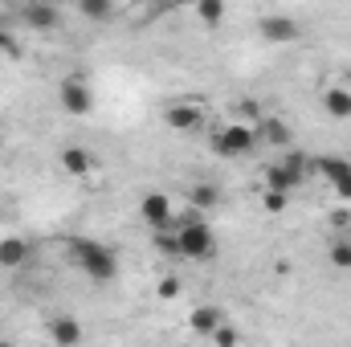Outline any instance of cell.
<instances>
[{
    "label": "cell",
    "mask_w": 351,
    "mask_h": 347,
    "mask_svg": "<svg viewBox=\"0 0 351 347\" xmlns=\"http://www.w3.org/2000/svg\"><path fill=\"white\" fill-rule=\"evenodd\" d=\"M315 168L327 176V184L339 192V200H351V164L348 160H339V156H323V160H315Z\"/></svg>",
    "instance_id": "7"
},
{
    "label": "cell",
    "mask_w": 351,
    "mask_h": 347,
    "mask_svg": "<svg viewBox=\"0 0 351 347\" xmlns=\"http://www.w3.org/2000/svg\"><path fill=\"white\" fill-rule=\"evenodd\" d=\"M233 123H241V127H258V123H262V106H258L254 98L233 102Z\"/></svg>",
    "instance_id": "17"
},
{
    "label": "cell",
    "mask_w": 351,
    "mask_h": 347,
    "mask_svg": "<svg viewBox=\"0 0 351 347\" xmlns=\"http://www.w3.org/2000/svg\"><path fill=\"white\" fill-rule=\"evenodd\" d=\"M45 331H49V339L58 347H78L82 344V323H78L74 315H53V319L45 323Z\"/></svg>",
    "instance_id": "8"
},
{
    "label": "cell",
    "mask_w": 351,
    "mask_h": 347,
    "mask_svg": "<svg viewBox=\"0 0 351 347\" xmlns=\"http://www.w3.org/2000/svg\"><path fill=\"white\" fill-rule=\"evenodd\" d=\"M62 172H66V176L94 172V156H90L86 147H66V152H62Z\"/></svg>",
    "instance_id": "15"
},
{
    "label": "cell",
    "mask_w": 351,
    "mask_h": 347,
    "mask_svg": "<svg viewBox=\"0 0 351 347\" xmlns=\"http://www.w3.org/2000/svg\"><path fill=\"white\" fill-rule=\"evenodd\" d=\"M213 344L217 347H241V331H237L233 323H221V327L213 331Z\"/></svg>",
    "instance_id": "21"
},
{
    "label": "cell",
    "mask_w": 351,
    "mask_h": 347,
    "mask_svg": "<svg viewBox=\"0 0 351 347\" xmlns=\"http://www.w3.org/2000/svg\"><path fill=\"white\" fill-rule=\"evenodd\" d=\"M25 261H29V241H21V237L0 241V270H21Z\"/></svg>",
    "instance_id": "14"
},
{
    "label": "cell",
    "mask_w": 351,
    "mask_h": 347,
    "mask_svg": "<svg viewBox=\"0 0 351 347\" xmlns=\"http://www.w3.org/2000/svg\"><path fill=\"white\" fill-rule=\"evenodd\" d=\"M180 294H184V282H180V278H164V282H160V298H164V302H172Z\"/></svg>",
    "instance_id": "24"
},
{
    "label": "cell",
    "mask_w": 351,
    "mask_h": 347,
    "mask_svg": "<svg viewBox=\"0 0 351 347\" xmlns=\"http://www.w3.org/2000/svg\"><path fill=\"white\" fill-rule=\"evenodd\" d=\"M282 164H286L294 176H302V180H306V172H311V160H306L302 152H286V156H282Z\"/></svg>",
    "instance_id": "22"
},
{
    "label": "cell",
    "mask_w": 351,
    "mask_h": 347,
    "mask_svg": "<svg viewBox=\"0 0 351 347\" xmlns=\"http://www.w3.org/2000/svg\"><path fill=\"white\" fill-rule=\"evenodd\" d=\"M221 323H225V315H221L217 307H196V311L188 315V327H192L200 339H213V331H217Z\"/></svg>",
    "instance_id": "13"
},
{
    "label": "cell",
    "mask_w": 351,
    "mask_h": 347,
    "mask_svg": "<svg viewBox=\"0 0 351 347\" xmlns=\"http://www.w3.org/2000/svg\"><path fill=\"white\" fill-rule=\"evenodd\" d=\"M21 21H25L29 29H37V33H45V29H58V21H62V12H58L53 4H25V8H21Z\"/></svg>",
    "instance_id": "11"
},
{
    "label": "cell",
    "mask_w": 351,
    "mask_h": 347,
    "mask_svg": "<svg viewBox=\"0 0 351 347\" xmlns=\"http://www.w3.org/2000/svg\"><path fill=\"white\" fill-rule=\"evenodd\" d=\"M164 123L180 131V135H196L200 127H204V110L196 106V102H172L168 110H164Z\"/></svg>",
    "instance_id": "6"
},
{
    "label": "cell",
    "mask_w": 351,
    "mask_h": 347,
    "mask_svg": "<svg viewBox=\"0 0 351 347\" xmlns=\"http://www.w3.org/2000/svg\"><path fill=\"white\" fill-rule=\"evenodd\" d=\"M66 254H70V261H74L82 274H90L94 282H110V278L119 274L114 250L102 246V241H94V237H74V241H66Z\"/></svg>",
    "instance_id": "1"
},
{
    "label": "cell",
    "mask_w": 351,
    "mask_h": 347,
    "mask_svg": "<svg viewBox=\"0 0 351 347\" xmlns=\"http://www.w3.org/2000/svg\"><path fill=\"white\" fill-rule=\"evenodd\" d=\"M139 217L156 229V233H164V229H172L176 217H172V200L164 196V192H147L143 200H139Z\"/></svg>",
    "instance_id": "5"
},
{
    "label": "cell",
    "mask_w": 351,
    "mask_h": 347,
    "mask_svg": "<svg viewBox=\"0 0 351 347\" xmlns=\"http://www.w3.org/2000/svg\"><path fill=\"white\" fill-rule=\"evenodd\" d=\"M213 147H217V156H229V160H241V156H250V152L258 147V135H254V127H241V123H229V127H221V131L213 135Z\"/></svg>",
    "instance_id": "3"
},
{
    "label": "cell",
    "mask_w": 351,
    "mask_h": 347,
    "mask_svg": "<svg viewBox=\"0 0 351 347\" xmlns=\"http://www.w3.org/2000/svg\"><path fill=\"white\" fill-rule=\"evenodd\" d=\"M298 33H302V25L294 21V16H262V37L265 41H278V45H286V41H298Z\"/></svg>",
    "instance_id": "10"
},
{
    "label": "cell",
    "mask_w": 351,
    "mask_h": 347,
    "mask_svg": "<svg viewBox=\"0 0 351 347\" xmlns=\"http://www.w3.org/2000/svg\"><path fill=\"white\" fill-rule=\"evenodd\" d=\"M0 347H12V344H0Z\"/></svg>",
    "instance_id": "27"
},
{
    "label": "cell",
    "mask_w": 351,
    "mask_h": 347,
    "mask_svg": "<svg viewBox=\"0 0 351 347\" xmlns=\"http://www.w3.org/2000/svg\"><path fill=\"white\" fill-rule=\"evenodd\" d=\"M58 98H62V110H66V115H90V110H94V94H90L86 78H78V74H70V78L58 86Z\"/></svg>",
    "instance_id": "4"
},
{
    "label": "cell",
    "mask_w": 351,
    "mask_h": 347,
    "mask_svg": "<svg viewBox=\"0 0 351 347\" xmlns=\"http://www.w3.org/2000/svg\"><path fill=\"white\" fill-rule=\"evenodd\" d=\"M0 53H16V41H12L4 29H0Z\"/></svg>",
    "instance_id": "26"
},
{
    "label": "cell",
    "mask_w": 351,
    "mask_h": 347,
    "mask_svg": "<svg viewBox=\"0 0 351 347\" xmlns=\"http://www.w3.org/2000/svg\"><path fill=\"white\" fill-rule=\"evenodd\" d=\"M217 254V237L208 229V221L200 217H188L176 225V258H188V261H208Z\"/></svg>",
    "instance_id": "2"
},
{
    "label": "cell",
    "mask_w": 351,
    "mask_h": 347,
    "mask_svg": "<svg viewBox=\"0 0 351 347\" xmlns=\"http://www.w3.org/2000/svg\"><path fill=\"white\" fill-rule=\"evenodd\" d=\"M323 110L331 115V119H351V90H327L323 94Z\"/></svg>",
    "instance_id": "16"
},
{
    "label": "cell",
    "mask_w": 351,
    "mask_h": 347,
    "mask_svg": "<svg viewBox=\"0 0 351 347\" xmlns=\"http://www.w3.org/2000/svg\"><path fill=\"white\" fill-rule=\"evenodd\" d=\"M196 16H200L204 25H221V21H225V4H221V0H200V4H196Z\"/></svg>",
    "instance_id": "20"
},
{
    "label": "cell",
    "mask_w": 351,
    "mask_h": 347,
    "mask_svg": "<svg viewBox=\"0 0 351 347\" xmlns=\"http://www.w3.org/2000/svg\"><path fill=\"white\" fill-rule=\"evenodd\" d=\"M286 200H290V196H278V192H265V196H262V208H265V213H282V208H286Z\"/></svg>",
    "instance_id": "25"
},
{
    "label": "cell",
    "mask_w": 351,
    "mask_h": 347,
    "mask_svg": "<svg viewBox=\"0 0 351 347\" xmlns=\"http://www.w3.org/2000/svg\"><path fill=\"white\" fill-rule=\"evenodd\" d=\"M254 135H258V143H269V147H290V139H294L290 123L274 119V115H262V123L254 127Z\"/></svg>",
    "instance_id": "9"
},
{
    "label": "cell",
    "mask_w": 351,
    "mask_h": 347,
    "mask_svg": "<svg viewBox=\"0 0 351 347\" xmlns=\"http://www.w3.org/2000/svg\"><path fill=\"white\" fill-rule=\"evenodd\" d=\"M331 261H335L339 270H351V241H335V246H331Z\"/></svg>",
    "instance_id": "23"
},
{
    "label": "cell",
    "mask_w": 351,
    "mask_h": 347,
    "mask_svg": "<svg viewBox=\"0 0 351 347\" xmlns=\"http://www.w3.org/2000/svg\"><path fill=\"white\" fill-rule=\"evenodd\" d=\"M298 184H302V176H294L290 168H286V164H282V160L265 168V192H278V196H290V192H294Z\"/></svg>",
    "instance_id": "12"
},
{
    "label": "cell",
    "mask_w": 351,
    "mask_h": 347,
    "mask_svg": "<svg viewBox=\"0 0 351 347\" xmlns=\"http://www.w3.org/2000/svg\"><path fill=\"white\" fill-rule=\"evenodd\" d=\"M348 164H351V160H348Z\"/></svg>",
    "instance_id": "28"
},
{
    "label": "cell",
    "mask_w": 351,
    "mask_h": 347,
    "mask_svg": "<svg viewBox=\"0 0 351 347\" xmlns=\"http://www.w3.org/2000/svg\"><path fill=\"white\" fill-rule=\"evenodd\" d=\"M78 12L90 16V21H110V0H78Z\"/></svg>",
    "instance_id": "19"
},
{
    "label": "cell",
    "mask_w": 351,
    "mask_h": 347,
    "mask_svg": "<svg viewBox=\"0 0 351 347\" xmlns=\"http://www.w3.org/2000/svg\"><path fill=\"white\" fill-rule=\"evenodd\" d=\"M188 200H192V208H213L217 204V188L213 184H192L188 188Z\"/></svg>",
    "instance_id": "18"
}]
</instances>
